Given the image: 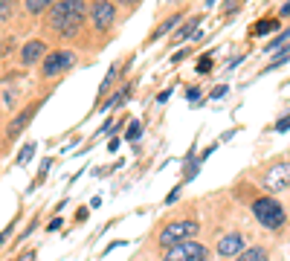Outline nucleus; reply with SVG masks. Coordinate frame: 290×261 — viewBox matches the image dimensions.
<instances>
[{"mask_svg": "<svg viewBox=\"0 0 290 261\" xmlns=\"http://www.w3.org/2000/svg\"><path fill=\"white\" fill-rule=\"evenodd\" d=\"M61 224H64V221H61V218H53V221H50V224H47V229H50V232H55V229L61 227Z\"/></svg>", "mask_w": 290, "mask_h": 261, "instance_id": "bb28decb", "label": "nucleus"}, {"mask_svg": "<svg viewBox=\"0 0 290 261\" xmlns=\"http://www.w3.org/2000/svg\"><path fill=\"white\" fill-rule=\"evenodd\" d=\"M90 24H93V29L96 32H105V29H110L113 26V21H116V6H113V0H93L90 3Z\"/></svg>", "mask_w": 290, "mask_h": 261, "instance_id": "20e7f679", "label": "nucleus"}, {"mask_svg": "<svg viewBox=\"0 0 290 261\" xmlns=\"http://www.w3.org/2000/svg\"><path fill=\"white\" fill-rule=\"evenodd\" d=\"M113 3H125V6H133L136 0H113Z\"/></svg>", "mask_w": 290, "mask_h": 261, "instance_id": "7c9ffc66", "label": "nucleus"}, {"mask_svg": "<svg viewBox=\"0 0 290 261\" xmlns=\"http://www.w3.org/2000/svg\"><path fill=\"white\" fill-rule=\"evenodd\" d=\"M212 70V55H200V64H197V73H209Z\"/></svg>", "mask_w": 290, "mask_h": 261, "instance_id": "412c9836", "label": "nucleus"}, {"mask_svg": "<svg viewBox=\"0 0 290 261\" xmlns=\"http://www.w3.org/2000/svg\"><path fill=\"white\" fill-rule=\"evenodd\" d=\"M32 154H35V142H26V145L21 148V154H18V165H26L32 160Z\"/></svg>", "mask_w": 290, "mask_h": 261, "instance_id": "f3484780", "label": "nucleus"}, {"mask_svg": "<svg viewBox=\"0 0 290 261\" xmlns=\"http://www.w3.org/2000/svg\"><path fill=\"white\" fill-rule=\"evenodd\" d=\"M116 73H119V64H113V67H110V73L105 76V81H102V93H105V90H110V84H113V78H116Z\"/></svg>", "mask_w": 290, "mask_h": 261, "instance_id": "aec40b11", "label": "nucleus"}, {"mask_svg": "<svg viewBox=\"0 0 290 261\" xmlns=\"http://www.w3.org/2000/svg\"><path fill=\"white\" fill-rule=\"evenodd\" d=\"M180 24H183V15H171V18H165V21H162L160 26L154 29V35H151V41H160V38H165L168 32H174V29H177Z\"/></svg>", "mask_w": 290, "mask_h": 261, "instance_id": "f8f14e48", "label": "nucleus"}, {"mask_svg": "<svg viewBox=\"0 0 290 261\" xmlns=\"http://www.w3.org/2000/svg\"><path fill=\"white\" fill-rule=\"evenodd\" d=\"M15 12V0H0V21H6Z\"/></svg>", "mask_w": 290, "mask_h": 261, "instance_id": "6ab92c4d", "label": "nucleus"}, {"mask_svg": "<svg viewBox=\"0 0 290 261\" xmlns=\"http://www.w3.org/2000/svg\"><path fill=\"white\" fill-rule=\"evenodd\" d=\"M87 12H90V9H87L84 0H58V3L50 9V26L61 35H76L79 26L84 24Z\"/></svg>", "mask_w": 290, "mask_h": 261, "instance_id": "f257e3e1", "label": "nucleus"}, {"mask_svg": "<svg viewBox=\"0 0 290 261\" xmlns=\"http://www.w3.org/2000/svg\"><path fill=\"white\" fill-rule=\"evenodd\" d=\"M285 44H290V29H285V32L276 35V38L264 47V52H276V50H279V47H285Z\"/></svg>", "mask_w": 290, "mask_h": 261, "instance_id": "2eb2a0df", "label": "nucleus"}, {"mask_svg": "<svg viewBox=\"0 0 290 261\" xmlns=\"http://www.w3.org/2000/svg\"><path fill=\"white\" fill-rule=\"evenodd\" d=\"M177 195H180V189H174V192H168V197H165V203H174V200H177Z\"/></svg>", "mask_w": 290, "mask_h": 261, "instance_id": "cd10ccee", "label": "nucleus"}, {"mask_svg": "<svg viewBox=\"0 0 290 261\" xmlns=\"http://www.w3.org/2000/svg\"><path fill=\"white\" fill-rule=\"evenodd\" d=\"M200 21H203V15H197V18H189L186 24H180L174 35H171V44H183V41H189L197 29H200Z\"/></svg>", "mask_w": 290, "mask_h": 261, "instance_id": "9d476101", "label": "nucleus"}, {"mask_svg": "<svg viewBox=\"0 0 290 261\" xmlns=\"http://www.w3.org/2000/svg\"><path fill=\"white\" fill-rule=\"evenodd\" d=\"M206 259V247L197 241H180L174 247H165L162 261H203Z\"/></svg>", "mask_w": 290, "mask_h": 261, "instance_id": "7ed1b4c3", "label": "nucleus"}, {"mask_svg": "<svg viewBox=\"0 0 290 261\" xmlns=\"http://www.w3.org/2000/svg\"><path fill=\"white\" fill-rule=\"evenodd\" d=\"M197 232V221H177V224H168V227L160 232V244L162 247H174L186 238H192Z\"/></svg>", "mask_w": 290, "mask_h": 261, "instance_id": "423d86ee", "label": "nucleus"}, {"mask_svg": "<svg viewBox=\"0 0 290 261\" xmlns=\"http://www.w3.org/2000/svg\"><path fill=\"white\" fill-rule=\"evenodd\" d=\"M168 96H171V90H162L160 96H157V102H168Z\"/></svg>", "mask_w": 290, "mask_h": 261, "instance_id": "c85d7f7f", "label": "nucleus"}, {"mask_svg": "<svg viewBox=\"0 0 290 261\" xmlns=\"http://www.w3.org/2000/svg\"><path fill=\"white\" fill-rule=\"evenodd\" d=\"M218 253L221 256H241L244 253V238L238 235V232H229V235H224L221 241H218Z\"/></svg>", "mask_w": 290, "mask_h": 261, "instance_id": "1a4fd4ad", "label": "nucleus"}, {"mask_svg": "<svg viewBox=\"0 0 290 261\" xmlns=\"http://www.w3.org/2000/svg\"><path fill=\"white\" fill-rule=\"evenodd\" d=\"M189 55H192V50H189V47H186V50H177V52H174V64H180V61H183V58H189Z\"/></svg>", "mask_w": 290, "mask_h": 261, "instance_id": "b1692460", "label": "nucleus"}, {"mask_svg": "<svg viewBox=\"0 0 290 261\" xmlns=\"http://www.w3.org/2000/svg\"><path fill=\"white\" fill-rule=\"evenodd\" d=\"M226 93H229V87H226V84H218V87L212 90V99H224Z\"/></svg>", "mask_w": 290, "mask_h": 261, "instance_id": "393cba45", "label": "nucleus"}, {"mask_svg": "<svg viewBox=\"0 0 290 261\" xmlns=\"http://www.w3.org/2000/svg\"><path fill=\"white\" fill-rule=\"evenodd\" d=\"M131 96V87H122V90H119V93H113V96L107 99V104H105V107H102V110H107V107H116V104H119V102H122V99H128Z\"/></svg>", "mask_w": 290, "mask_h": 261, "instance_id": "a211bd4d", "label": "nucleus"}, {"mask_svg": "<svg viewBox=\"0 0 290 261\" xmlns=\"http://www.w3.org/2000/svg\"><path fill=\"white\" fill-rule=\"evenodd\" d=\"M73 64H76V52H70V50H55V52H50V55L41 61V73H44L47 78H53V76L67 73Z\"/></svg>", "mask_w": 290, "mask_h": 261, "instance_id": "39448f33", "label": "nucleus"}, {"mask_svg": "<svg viewBox=\"0 0 290 261\" xmlns=\"http://www.w3.org/2000/svg\"><path fill=\"white\" fill-rule=\"evenodd\" d=\"M276 26H279V21H276V18H270V21L264 18V21H258V24H256V29H253V32H256V35H267V32H273Z\"/></svg>", "mask_w": 290, "mask_h": 261, "instance_id": "dca6fc26", "label": "nucleus"}, {"mask_svg": "<svg viewBox=\"0 0 290 261\" xmlns=\"http://www.w3.org/2000/svg\"><path fill=\"white\" fill-rule=\"evenodd\" d=\"M282 15H285V18H290V0L285 3V6H282Z\"/></svg>", "mask_w": 290, "mask_h": 261, "instance_id": "c756f323", "label": "nucleus"}, {"mask_svg": "<svg viewBox=\"0 0 290 261\" xmlns=\"http://www.w3.org/2000/svg\"><path fill=\"white\" fill-rule=\"evenodd\" d=\"M186 99H189V102H200V87H189V90H186Z\"/></svg>", "mask_w": 290, "mask_h": 261, "instance_id": "a878e982", "label": "nucleus"}, {"mask_svg": "<svg viewBox=\"0 0 290 261\" xmlns=\"http://www.w3.org/2000/svg\"><path fill=\"white\" fill-rule=\"evenodd\" d=\"M264 186L270 192H282L290 186V163H276L273 168H267L264 174Z\"/></svg>", "mask_w": 290, "mask_h": 261, "instance_id": "0eeeda50", "label": "nucleus"}, {"mask_svg": "<svg viewBox=\"0 0 290 261\" xmlns=\"http://www.w3.org/2000/svg\"><path fill=\"white\" fill-rule=\"evenodd\" d=\"M288 128H290V113H285V116H282V119L276 122V128H273V130H279V133H285Z\"/></svg>", "mask_w": 290, "mask_h": 261, "instance_id": "5701e85b", "label": "nucleus"}, {"mask_svg": "<svg viewBox=\"0 0 290 261\" xmlns=\"http://www.w3.org/2000/svg\"><path fill=\"white\" fill-rule=\"evenodd\" d=\"M238 261H267V250L264 247H250V250H244Z\"/></svg>", "mask_w": 290, "mask_h": 261, "instance_id": "4468645a", "label": "nucleus"}, {"mask_svg": "<svg viewBox=\"0 0 290 261\" xmlns=\"http://www.w3.org/2000/svg\"><path fill=\"white\" fill-rule=\"evenodd\" d=\"M24 6H26V12H29V15H41V12L53 9V6H55V0H26Z\"/></svg>", "mask_w": 290, "mask_h": 261, "instance_id": "ddd939ff", "label": "nucleus"}, {"mask_svg": "<svg viewBox=\"0 0 290 261\" xmlns=\"http://www.w3.org/2000/svg\"><path fill=\"white\" fill-rule=\"evenodd\" d=\"M35 113H38V104H29L26 110H21V113L9 122V136H18V133H21V130H24L35 119Z\"/></svg>", "mask_w": 290, "mask_h": 261, "instance_id": "9b49d317", "label": "nucleus"}, {"mask_svg": "<svg viewBox=\"0 0 290 261\" xmlns=\"http://www.w3.org/2000/svg\"><path fill=\"white\" fill-rule=\"evenodd\" d=\"M253 215L258 218V224L267 229H282L285 227V209L279 206V200H270V197H261L253 203Z\"/></svg>", "mask_w": 290, "mask_h": 261, "instance_id": "f03ea898", "label": "nucleus"}, {"mask_svg": "<svg viewBox=\"0 0 290 261\" xmlns=\"http://www.w3.org/2000/svg\"><path fill=\"white\" fill-rule=\"evenodd\" d=\"M139 133H142V125L133 119V122H131V128H128V139H139Z\"/></svg>", "mask_w": 290, "mask_h": 261, "instance_id": "4be33fe9", "label": "nucleus"}, {"mask_svg": "<svg viewBox=\"0 0 290 261\" xmlns=\"http://www.w3.org/2000/svg\"><path fill=\"white\" fill-rule=\"evenodd\" d=\"M44 55H47V44H44V41H38V38L26 41V44H24V50H21V61H24L26 67H32L35 61H44Z\"/></svg>", "mask_w": 290, "mask_h": 261, "instance_id": "6e6552de", "label": "nucleus"}]
</instances>
